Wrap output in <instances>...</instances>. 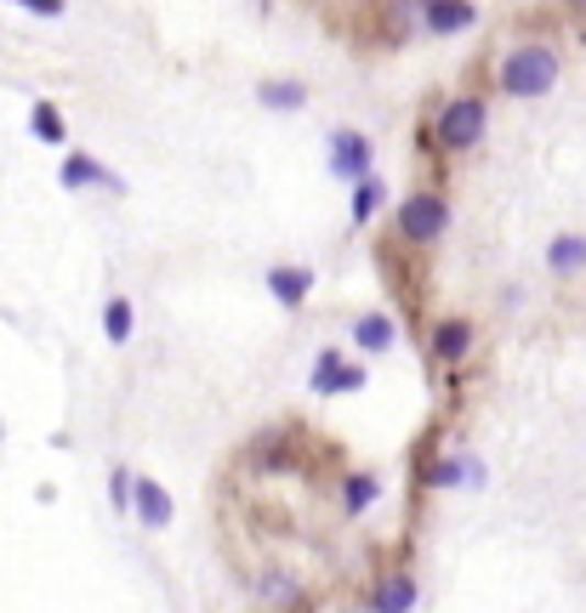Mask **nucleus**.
I'll return each instance as SVG.
<instances>
[{
	"label": "nucleus",
	"mask_w": 586,
	"mask_h": 613,
	"mask_svg": "<svg viewBox=\"0 0 586 613\" xmlns=\"http://www.w3.org/2000/svg\"><path fill=\"white\" fill-rule=\"evenodd\" d=\"M559 86V52L552 46H512L501 63V91L507 97H546Z\"/></svg>",
	"instance_id": "f257e3e1"
},
{
	"label": "nucleus",
	"mask_w": 586,
	"mask_h": 613,
	"mask_svg": "<svg viewBox=\"0 0 586 613\" xmlns=\"http://www.w3.org/2000/svg\"><path fill=\"white\" fill-rule=\"evenodd\" d=\"M478 136H484V102L478 97H455L439 114V148L467 154V148H478Z\"/></svg>",
	"instance_id": "f03ea898"
},
{
	"label": "nucleus",
	"mask_w": 586,
	"mask_h": 613,
	"mask_svg": "<svg viewBox=\"0 0 586 613\" xmlns=\"http://www.w3.org/2000/svg\"><path fill=\"white\" fill-rule=\"evenodd\" d=\"M450 227V211H444V199L433 193H416L399 204V233L410 238V245H433V238Z\"/></svg>",
	"instance_id": "7ed1b4c3"
},
{
	"label": "nucleus",
	"mask_w": 586,
	"mask_h": 613,
	"mask_svg": "<svg viewBox=\"0 0 586 613\" xmlns=\"http://www.w3.org/2000/svg\"><path fill=\"white\" fill-rule=\"evenodd\" d=\"M365 387V369L360 364H347L336 347H324L319 358H313V375H308V392H319V398H331V392H360Z\"/></svg>",
	"instance_id": "20e7f679"
},
{
	"label": "nucleus",
	"mask_w": 586,
	"mask_h": 613,
	"mask_svg": "<svg viewBox=\"0 0 586 613\" xmlns=\"http://www.w3.org/2000/svg\"><path fill=\"white\" fill-rule=\"evenodd\" d=\"M331 170L336 177H347L353 188H360L371 177V143H365V131H331Z\"/></svg>",
	"instance_id": "39448f33"
},
{
	"label": "nucleus",
	"mask_w": 586,
	"mask_h": 613,
	"mask_svg": "<svg viewBox=\"0 0 586 613\" xmlns=\"http://www.w3.org/2000/svg\"><path fill=\"white\" fill-rule=\"evenodd\" d=\"M132 511L143 517V528H172V517H177V505H172L166 483H154V477H137V489H132Z\"/></svg>",
	"instance_id": "423d86ee"
},
{
	"label": "nucleus",
	"mask_w": 586,
	"mask_h": 613,
	"mask_svg": "<svg viewBox=\"0 0 586 613\" xmlns=\"http://www.w3.org/2000/svg\"><path fill=\"white\" fill-rule=\"evenodd\" d=\"M57 182L69 188V193H80V188H114V193H120V188H125V182H120V177H109V170L97 165L91 154H69V159H63Z\"/></svg>",
	"instance_id": "0eeeda50"
},
{
	"label": "nucleus",
	"mask_w": 586,
	"mask_h": 613,
	"mask_svg": "<svg viewBox=\"0 0 586 613\" xmlns=\"http://www.w3.org/2000/svg\"><path fill=\"white\" fill-rule=\"evenodd\" d=\"M268 290L279 306H302L313 296V267H274L268 272Z\"/></svg>",
	"instance_id": "6e6552de"
},
{
	"label": "nucleus",
	"mask_w": 586,
	"mask_h": 613,
	"mask_svg": "<svg viewBox=\"0 0 586 613\" xmlns=\"http://www.w3.org/2000/svg\"><path fill=\"white\" fill-rule=\"evenodd\" d=\"M416 608V579L410 573H387L371 591V613H410Z\"/></svg>",
	"instance_id": "1a4fd4ad"
},
{
	"label": "nucleus",
	"mask_w": 586,
	"mask_h": 613,
	"mask_svg": "<svg viewBox=\"0 0 586 613\" xmlns=\"http://www.w3.org/2000/svg\"><path fill=\"white\" fill-rule=\"evenodd\" d=\"M416 18H421V29H433V34H462V29L478 23L473 7H450V0H428V7H421Z\"/></svg>",
	"instance_id": "9d476101"
},
{
	"label": "nucleus",
	"mask_w": 586,
	"mask_h": 613,
	"mask_svg": "<svg viewBox=\"0 0 586 613\" xmlns=\"http://www.w3.org/2000/svg\"><path fill=\"white\" fill-rule=\"evenodd\" d=\"M399 341V324L387 319V313H365V319H353V347L360 353H387Z\"/></svg>",
	"instance_id": "9b49d317"
},
{
	"label": "nucleus",
	"mask_w": 586,
	"mask_h": 613,
	"mask_svg": "<svg viewBox=\"0 0 586 613\" xmlns=\"http://www.w3.org/2000/svg\"><path fill=\"white\" fill-rule=\"evenodd\" d=\"M467 347H473V324H467V319H444V324L433 330V353H439L444 364H462Z\"/></svg>",
	"instance_id": "f8f14e48"
},
{
	"label": "nucleus",
	"mask_w": 586,
	"mask_h": 613,
	"mask_svg": "<svg viewBox=\"0 0 586 613\" xmlns=\"http://www.w3.org/2000/svg\"><path fill=\"white\" fill-rule=\"evenodd\" d=\"M382 500V477L376 471H353L347 483H342V505L353 511V517H360V511H371Z\"/></svg>",
	"instance_id": "ddd939ff"
},
{
	"label": "nucleus",
	"mask_w": 586,
	"mask_h": 613,
	"mask_svg": "<svg viewBox=\"0 0 586 613\" xmlns=\"http://www.w3.org/2000/svg\"><path fill=\"white\" fill-rule=\"evenodd\" d=\"M546 267H552V272H581V267H586V238H581V233L552 238V245H546Z\"/></svg>",
	"instance_id": "4468645a"
},
{
	"label": "nucleus",
	"mask_w": 586,
	"mask_h": 613,
	"mask_svg": "<svg viewBox=\"0 0 586 613\" xmlns=\"http://www.w3.org/2000/svg\"><path fill=\"white\" fill-rule=\"evenodd\" d=\"M256 102H263V109H302L308 86L302 80H263L256 86Z\"/></svg>",
	"instance_id": "2eb2a0df"
},
{
	"label": "nucleus",
	"mask_w": 586,
	"mask_h": 613,
	"mask_svg": "<svg viewBox=\"0 0 586 613\" xmlns=\"http://www.w3.org/2000/svg\"><path fill=\"white\" fill-rule=\"evenodd\" d=\"M428 483H433V489H455V483H478V460H455V455H450V460H439V466L428 471Z\"/></svg>",
	"instance_id": "dca6fc26"
},
{
	"label": "nucleus",
	"mask_w": 586,
	"mask_h": 613,
	"mask_svg": "<svg viewBox=\"0 0 586 613\" xmlns=\"http://www.w3.org/2000/svg\"><path fill=\"white\" fill-rule=\"evenodd\" d=\"M103 330H109L114 347H125V341H132V301H125V296H114V301L103 306Z\"/></svg>",
	"instance_id": "f3484780"
},
{
	"label": "nucleus",
	"mask_w": 586,
	"mask_h": 613,
	"mask_svg": "<svg viewBox=\"0 0 586 613\" xmlns=\"http://www.w3.org/2000/svg\"><path fill=\"white\" fill-rule=\"evenodd\" d=\"M256 591H263V602H297V579H290L285 568H263Z\"/></svg>",
	"instance_id": "a211bd4d"
},
{
	"label": "nucleus",
	"mask_w": 586,
	"mask_h": 613,
	"mask_svg": "<svg viewBox=\"0 0 586 613\" xmlns=\"http://www.w3.org/2000/svg\"><path fill=\"white\" fill-rule=\"evenodd\" d=\"M35 143H63V136H69V125H63V114L52 109V102H35Z\"/></svg>",
	"instance_id": "6ab92c4d"
},
{
	"label": "nucleus",
	"mask_w": 586,
	"mask_h": 613,
	"mask_svg": "<svg viewBox=\"0 0 586 613\" xmlns=\"http://www.w3.org/2000/svg\"><path fill=\"white\" fill-rule=\"evenodd\" d=\"M376 211H382V182H376V177H365L360 188H353V222L365 227V222H371Z\"/></svg>",
	"instance_id": "aec40b11"
},
{
	"label": "nucleus",
	"mask_w": 586,
	"mask_h": 613,
	"mask_svg": "<svg viewBox=\"0 0 586 613\" xmlns=\"http://www.w3.org/2000/svg\"><path fill=\"white\" fill-rule=\"evenodd\" d=\"M132 489H137V477H132V471H114V477H109V494H114V505H132Z\"/></svg>",
	"instance_id": "412c9836"
},
{
	"label": "nucleus",
	"mask_w": 586,
	"mask_h": 613,
	"mask_svg": "<svg viewBox=\"0 0 586 613\" xmlns=\"http://www.w3.org/2000/svg\"><path fill=\"white\" fill-rule=\"evenodd\" d=\"M29 12L35 18H63V0H29Z\"/></svg>",
	"instance_id": "4be33fe9"
}]
</instances>
